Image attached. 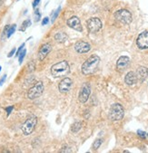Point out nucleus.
<instances>
[{
    "label": "nucleus",
    "mask_w": 148,
    "mask_h": 153,
    "mask_svg": "<svg viewBox=\"0 0 148 153\" xmlns=\"http://www.w3.org/2000/svg\"><path fill=\"white\" fill-rule=\"evenodd\" d=\"M99 64H100V57L96 54H93L82 65L81 70L83 74L84 75L93 74L97 70Z\"/></svg>",
    "instance_id": "1"
},
{
    "label": "nucleus",
    "mask_w": 148,
    "mask_h": 153,
    "mask_svg": "<svg viewBox=\"0 0 148 153\" xmlns=\"http://www.w3.org/2000/svg\"><path fill=\"white\" fill-rule=\"evenodd\" d=\"M69 72H70V66L67 61L59 62L51 67V74L55 78L66 76L69 74Z\"/></svg>",
    "instance_id": "2"
},
{
    "label": "nucleus",
    "mask_w": 148,
    "mask_h": 153,
    "mask_svg": "<svg viewBox=\"0 0 148 153\" xmlns=\"http://www.w3.org/2000/svg\"><path fill=\"white\" fill-rule=\"evenodd\" d=\"M125 110L120 103H114L111 106L109 110V118L111 120H120L124 118Z\"/></svg>",
    "instance_id": "3"
},
{
    "label": "nucleus",
    "mask_w": 148,
    "mask_h": 153,
    "mask_svg": "<svg viewBox=\"0 0 148 153\" xmlns=\"http://www.w3.org/2000/svg\"><path fill=\"white\" fill-rule=\"evenodd\" d=\"M37 123V118L36 116H31L29 117L28 119H26V120L23 123V125L21 126V131L25 135H30Z\"/></svg>",
    "instance_id": "4"
},
{
    "label": "nucleus",
    "mask_w": 148,
    "mask_h": 153,
    "mask_svg": "<svg viewBox=\"0 0 148 153\" xmlns=\"http://www.w3.org/2000/svg\"><path fill=\"white\" fill-rule=\"evenodd\" d=\"M43 91H44V84L42 82H38L28 90L27 97L30 100H35L42 95Z\"/></svg>",
    "instance_id": "5"
},
{
    "label": "nucleus",
    "mask_w": 148,
    "mask_h": 153,
    "mask_svg": "<svg viewBox=\"0 0 148 153\" xmlns=\"http://www.w3.org/2000/svg\"><path fill=\"white\" fill-rule=\"evenodd\" d=\"M114 18L123 25H129L132 22V14L126 9H120L114 13Z\"/></svg>",
    "instance_id": "6"
},
{
    "label": "nucleus",
    "mask_w": 148,
    "mask_h": 153,
    "mask_svg": "<svg viewBox=\"0 0 148 153\" xmlns=\"http://www.w3.org/2000/svg\"><path fill=\"white\" fill-rule=\"evenodd\" d=\"M87 29L90 33H96L102 28V21L98 17H92L86 22Z\"/></svg>",
    "instance_id": "7"
},
{
    "label": "nucleus",
    "mask_w": 148,
    "mask_h": 153,
    "mask_svg": "<svg viewBox=\"0 0 148 153\" xmlns=\"http://www.w3.org/2000/svg\"><path fill=\"white\" fill-rule=\"evenodd\" d=\"M90 94H91V85L90 83L88 82H84L80 90V93H79V95H78V100L80 102L82 103H84L87 102L88 98L90 96Z\"/></svg>",
    "instance_id": "8"
},
{
    "label": "nucleus",
    "mask_w": 148,
    "mask_h": 153,
    "mask_svg": "<svg viewBox=\"0 0 148 153\" xmlns=\"http://www.w3.org/2000/svg\"><path fill=\"white\" fill-rule=\"evenodd\" d=\"M136 45L139 49L148 48V31H144L138 36L136 40Z\"/></svg>",
    "instance_id": "9"
},
{
    "label": "nucleus",
    "mask_w": 148,
    "mask_h": 153,
    "mask_svg": "<svg viewBox=\"0 0 148 153\" xmlns=\"http://www.w3.org/2000/svg\"><path fill=\"white\" fill-rule=\"evenodd\" d=\"M72 80L68 77H66V78H63V80L59 82V85H58V89L60 91V93L62 94H67L70 91L71 87H72Z\"/></svg>",
    "instance_id": "10"
},
{
    "label": "nucleus",
    "mask_w": 148,
    "mask_h": 153,
    "mask_svg": "<svg viewBox=\"0 0 148 153\" xmlns=\"http://www.w3.org/2000/svg\"><path fill=\"white\" fill-rule=\"evenodd\" d=\"M67 25L75 30V31H78V32H82L83 31V27L81 25V22H80V19L77 17V16H73L71 18H69L67 22Z\"/></svg>",
    "instance_id": "11"
},
{
    "label": "nucleus",
    "mask_w": 148,
    "mask_h": 153,
    "mask_svg": "<svg viewBox=\"0 0 148 153\" xmlns=\"http://www.w3.org/2000/svg\"><path fill=\"white\" fill-rule=\"evenodd\" d=\"M130 64V59L128 56H121L119 59L117 60L116 63V68L119 72H124L129 65Z\"/></svg>",
    "instance_id": "12"
},
{
    "label": "nucleus",
    "mask_w": 148,
    "mask_h": 153,
    "mask_svg": "<svg viewBox=\"0 0 148 153\" xmlns=\"http://www.w3.org/2000/svg\"><path fill=\"white\" fill-rule=\"evenodd\" d=\"M91 49V45L87 42L84 41H78L75 45V50L79 53H88Z\"/></svg>",
    "instance_id": "13"
},
{
    "label": "nucleus",
    "mask_w": 148,
    "mask_h": 153,
    "mask_svg": "<svg viewBox=\"0 0 148 153\" xmlns=\"http://www.w3.org/2000/svg\"><path fill=\"white\" fill-rule=\"evenodd\" d=\"M52 50V46L50 44H45L41 46V48L39 49V52H38V59L40 61H43L46 56L47 54L51 52Z\"/></svg>",
    "instance_id": "14"
},
{
    "label": "nucleus",
    "mask_w": 148,
    "mask_h": 153,
    "mask_svg": "<svg viewBox=\"0 0 148 153\" xmlns=\"http://www.w3.org/2000/svg\"><path fill=\"white\" fill-rule=\"evenodd\" d=\"M135 74H136V77H137V81L142 82L148 76V69L146 67H144V66H140V67H138Z\"/></svg>",
    "instance_id": "15"
},
{
    "label": "nucleus",
    "mask_w": 148,
    "mask_h": 153,
    "mask_svg": "<svg viewBox=\"0 0 148 153\" xmlns=\"http://www.w3.org/2000/svg\"><path fill=\"white\" fill-rule=\"evenodd\" d=\"M125 82L127 85H134L135 83H136L137 82V77L135 73L134 72H129L125 78Z\"/></svg>",
    "instance_id": "16"
},
{
    "label": "nucleus",
    "mask_w": 148,
    "mask_h": 153,
    "mask_svg": "<svg viewBox=\"0 0 148 153\" xmlns=\"http://www.w3.org/2000/svg\"><path fill=\"white\" fill-rule=\"evenodd\" d=\"M55 40L57 43H60V44L65 43V42L67 40V36L66 33H62V32L57 33V34L55 36Z\"/></svg>",
    "instance_id": "17"
},
{
    "label": "nucleus",
    "mask_w": 148,
    "mask_h": 153,
    "mask_svg": "<svg viewBox=\"0 0 148 153\" xmlns=\"http://www.w3.org/2000/svg\"><path fill=\"white\" fill-rule=\"evenodd\" d=\"M81 127H82L81 122L80 121H75V122H74V123L72 124V126H71V131H72V132H75V133L78 132L80 131Z\"/></svg>",
    "instance_id": "18"
},
{
    "label": "nucleus",
    "mask_w": 148,
    "mask_h": 153,
    "mask_svg": "<svg viewBox=\"0 0 148 153\" xmlns=\"http://www.w3.org/2000/svg\"><path fill=\"white\" fill-rule=\"evenodd\" d=\"M29 25H31V21L29 20V19H27V20H25V21H24L23 22V24H22V26L20 27V31H25V29L29 26Z\"/></svg>",
    "instance_id": "19"
},
{
    "label": "nucleus",
    "mask_w": 148,
    "mask_h": 153,
    "mask_svg": "<svg viewBox=\"0 0 148 153\" xmlns=\"http://www.w3.org/2000/svg\"><path fill=\"white\" fill-rule=\"evenodd\" d=\"M16 25H13L12 26H10L9 27V29H8V32H7V37H10L14 33H15V31H16Z\"/></svg>",
    "instance_id": "20"
},
{
    "label": "nucleus",
    "mask_w": 148,
    "mask_h": 153,
    "mask_svg": "<svg viewBox=\"0 0 148 153\" xmlns=\"http://www.w3.org/2000/svg\"><path fill=\"white\" fill-rule=\"evenodd\" d=\"M102 140L101 139H97V140H95V142H94V144H93V149H99V147L101 146V144H102Z\"/></svg>",
    "instance_id": "21"
},
{
    "label": "nucleus",
    "mask_w": 148,
    "mask_h": 153,
    "mask_svg": "<svg viewBox=\"0 0 148 153\" xmlns=\"http://www.w3.org/2000/svg\"><path fill=\"white\" fill-rule=\"evenodd\" d=\"M25 53H26V50L25 49H24V50H22L21 51V53H19V58H18V61H19V64H22V62H23V60H24V58H25Z\"/></svg>",
    "instance_id": "22"
},
{
    "label": "nucleus",
    "mask_w": 148,
    "mask_h": 153,
    "mask_svg": "<svg viewBox=\"0 0 148 153\" xmlns=\"http://www.w3.org/2000/svg\"><path fill=\"white\" fill-rule=\"evenodd\" d=\"M35 68H36V66H35V64L33 62L29 63L28 65H27V72L28 73H32V72L35 71Z\"/></svg>",
    "instance_id": "23"
},
{
    "label": "nucleus",
    "mask_w": 148,
    "mask_h": 153,
    "mask_svg": "<svg viewBox=\"0 0 148 153\" xmlns=\"http://www.w3.org/2000/svg\"><path fill=\"white\" fill-rule=\"evenodd\" d=\"M60 10H61V7H59L55 10V12L53 14V16H52V23H54V22H55V20L57 18V16H58L59 13H60Z\"/></svg>",
    "instance_id": "24"
},
{
    "label": "nucleus",
    "mask_w": 148,
    "mask_h": 153,
    "mask_svg": "<svg viewBox=\"0 0 148 153\" xmlns=\"http://www.w3.org/2000/svg\"><path fill=\"white\" fill-rule=\"evenodd\" d=\"M35 18H36V22L39 21V19L41 18V14L39 13V10L38 9H37L35 11Z\"/></svg>",
    "instance_id": "25"
},
{
    "label": "nucleus",
    "mask_w": 148,
    "mask_h": 153,
    "mask_svg": "<svg viewBox=\"0 0 148 153\" xmlns=\"http://www.w3.org/2000/svg\"><path fill=\"white\" fill-rule=\"evenodd\" d=\"M60 152H72V150H71V149L69 147L65 145V146L62 147V149L60 150Z\"/></svg>",
    "instance_id": "26"
},
{
    "label": "nucleus",
    "mask_w": 148,
    "mask_h": 153,
    "mask_svg": "<svg viewBox=\"0 0 148 153\" xmlns=\"http://www.w3.org/2000/svg\"><path fill=\"white\" fill-rule=\"evenodd\" d=\"M137 134H138V135H139L141 138H144H144L147 136V135H146L147 133H145L144 131H140V130H139V131H137Z\"/></svg>",
    "instance_id": "27"
},
{
    "label": "nucleus",
    "mask_w": 148,
    "mask_h": 153,
    "mask_svg": "<svg viewBox=\"0 0 148 153\" xmlns=\"http://www.w3.org/2000/svg\"><path fill=\"white\" fill-rule=\"evenodd\" d=\"M24 47H25V44H22V45H21V46H20V47L18 48V50L16 51V56H18V55H19V53H21V51L23 50V48H24Z\"/></svg>",
    "instance_id": "28"
},
{
    "label": "nucleus",
    "mask_w": 148,
    "mask_h": 153,
    "mask_svg": "<svg viewBox=\"0 0 148 153\" xmlns=\"http://www.w3.org/2000/svg\"><path fill=\"white\" fill-rule=\"evenodd\" d=\"M9 25H7L6 27H5V29H4V32H3V36H2V37H4V36H7V32H8V29H9Z\"/></svg>",
    "instance_id": "29"
},
{
    "label": "nucleus",
    "mask_w": 148,
    "mask_h": 153,
    "mask_svg": "<svg viewBox=\"0 0 148 153\" xmlns=\"http://www.w3.org/2000/svg\"><path fill=\"white\" fill-rule=\"evenodd\" d=\"M49 23V18L48 17H45L42 21V25H46Z\"/></svg>",
    "instance_id": "30"
},
{
    "label": "nucleus",
    "mask_w": 148,
    "mask_h": 153,
    "mask_svg": "<svg viewBox=\"0 0 148 153\" xmlns=\"http://www.w3.org/2000/svg\"><path fill=\"white\" fill-rule=\"evenodd\" d=\"M12 110H13V106H10V107H7V108H6V111H7V115H9V114L11 113Z\"/></svg>",
    "instance_id": "31"
},
{
    "label": "nucleus",
    "mask_w": 148,
    "mask_h": 153,
    "mask_svg": "<svg viewBox=\"0 0 148 153\" xmlns=\"http://www.w3.org/2000/svg\"><path fill=\"white\" fill-rule=\"evenodd\" d=\"M16 53V48H14V49H12L11 50V52L8 53V55H7V57H12L13 55H14V53Z\"/></svg>",
    "instance_id": "32"
},
{
    "label": "nucleus",
    "mask_w": 148,
    "mask_h": 153,
    "mask_svg": "<svg viewBox=\"0 0 148 153\" xmlns=\"http://www.w3.org/2000/svg\"><path fill=\"white\" fill-rule=\"evenodd\" d=\"M39 2H40V0H34V2H33V7L34 8L37 7V6L39 4Z\"/></svg>",
    "instance_id": "33"
},
{
    "label": "nucleus",
    "mask_w": 148,
    "mask_h": 153,
    "mask_svg": "<svg viewBox=\"0 0 148 153\" xmlns=\"http://www.w3.org/2000/svg\"><path fill=\"white\" fill-rule=\"evenodd\" d=\"M6 79H7V75L5 74V75L3 76V78H2L1 80H0V86H1V85H2V84L4 83V82L6 81Z\"/></svg>",
    "instance_id": "34"
},
{
    "label": "nucleus",
    "mask_w": 148,
    "mask_h": 153,
    "mask_svg": "<svg viewBox=\"0 0 148 153\" xmlns=\"http://www.w3.org/2000/svg\"><path fill=\"white\" fill-rule=\"evenodd\" d=\"M3 5V0H0V7Z\"/></svg>",
    "instance_id": "35"
},
{
    "label": "nucleus",
    "mask_w": 148,
    "mask_h": 153,
    "mask_svg": "<svg viewBox=\"0 0 148 153\" xmlns=\"http://www.w3.org/2000/svg\"><path fill=\"white\" fill-rule=\"evenodd\" d=\"M0 71H1V66H0Z\"/></svg>",
    "instance_id": "36"
}]
</instances>
